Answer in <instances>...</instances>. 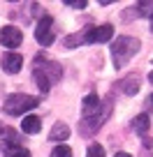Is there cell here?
<instances>
[{"instance_id": "obj_1", "label": "cell", "mask_w": 153, "mask_h": 157, "mask_svg": "<svg viewBox=\"0 0 153 157\" xmlns=\"http://www.w3.org/2000/svg\"><path fill=\"white\" fill-rule=\"evenodd\" d=\"M63 78V69H60L58 63H54V60H46V58H35L33 63V81L37 83V88H40V93H49L51 86H56Z\"/></svg>"}, {"instance_id": "obj_8", "label": "cell", "mask_w": 153, "mask_h": 157, "mask_svg": "<svg viewBox=\"0 0 153 157\" xmlns=\"http://www.w3.org/2000/svg\"><path fill=\"white\" fill-rule=\"evenodd\" d=\"M21 42H23V33L16 25L0 28V44L5 46V49H16V46H21Z\"/></svg>"}, {"instance_id": "obj_23", "label": "cell", "mask_w": 153, "mask_h": 157, "mask_svg": "<svg viewBox=\"0 0 153 157\" xmlns=\"http://www.w3.org/2000/svg\"><path fill=\"white\" fill-rule=\"evenodd\" d=\"M2 134H5V125L0 123V136H2Z\"/></svg>"}, {"instance_id": "obj_17", "label": "cell", "mask_w": 153, "mask_h": 157, "mask_svg": "<svg viewBox=\"0 0 153 157\" xmlns=\"http://www.w3.org/2000/svg\"><path fill=\"white\" fill-rule=\"evenodd\" d=\"M51 157H72V150H70V146H56L54 150H51Z\"/></svg>"}, {"instance_id": "obj_24", "label": "cell", "mask_w": 153, "mask_h": 157, "mask_svg": "<svg viewBox=\"0 0 153 157\" xmlns=\"http://www.w3.org/2000/svg\"><path fill=\"white\" fill-rule=\"evenodd\" d=\"M148 83H153V72H151V74H148Z\"/></svg>"}, {"instance_id": "obj_19", "label": "cell", "mask_w": 153, "mask_h": 157, "mask_svg": "<svg viewBox=\"0 0 153 157\" xmlns=\"http://www.w3.org/2000/svg\"><path fill=\"white\" fill-rule=\"evenodd\" d=\"M65 5L74 7V10H84V7L88 5V2H86V0H67V2H65Z\"/></svg>"}, {"instance_id": "obj_11", "label": "cell", "mask_w": 153, "mask_h": 157, "mask_svg": "<svg viewBox=\"0 0 153 157\" xmlns=\"http://www.w3.org/2000/svg\"><path fill=\"white\" fill-rule=\"evenodd\" d=\"M65 139H70V127L65 123H56L49 132V141H56V143H63Z\"/></svg>"}, {"instance_id": "obj_16", "label": "cell", "mask_w": 153, "mask_h": 157, "mask_svg": "<svg viewBox=\"0 0 153 157\" xmlns=\"http://www.w3.org/2000/svg\"><path fill=\"white\" fill-rule=\"evenodd\" d=\"M135 12H139L137 16H146V19H151V16H153V2H139Z\"/></svg>"}, {"instance_id": "obj_12", "label": "cell", "mask_w": 153, "mask_h": 157, "mask_svg": "<svg viewBox=\"0 0 153 157\" xmlns=\"http://www.w3.org/2000/svg\"><path fill=\"white\" fill-rule=\"evenodd\" d=\"M116 88H119L121 93H125V95H137V90H139V76H128V78H123V81H119V83H116Z\"/></svg>"}, {"instance_id": "obj_5", "label": "cell", "mask_w": 153, "mask_h": 157, "mask_svg": "<svg viewBox=\"0 0 153 157\" xmlns=\"http://www.w3.org/2000/svg\"><path fill=\"white\" fill-rule=\"evenodd\" d=\"M107 109H111V99L100 102L98 95L91 93V95L84 97V109H81V113H84V118H95V116H100V113H104Z\"/></svg>"}, {"instance_id": "obj_10", "label": "cell", "mask_w": 153, "mask_h": 157, "mask_svg": "<svg viewBox=\"0 0 153 157\" xmlns=\"http://www.w3.org/2000/svg\"><path fill=\"white\" fill-rule=\"evenodd\" d=\"M42 129V120L40 116H26L23 123H21V132L23 134H40Z\"/></svg>"}, {"instance_id": "obj_21", "label": "cell", "mask_w": 153, "mask_h": 157, "mask_svg": "<svg viewBox=\"0 0 153 157\" xmlns=\"http://www.w3.org/2000/svg\"><path fill=\"white\" fill-rule=\"evenodd\" d=\"M146 104H148V109L153 111V95H148V99H146Z\"/></svg>"}, {"instance_id": "obj_18", "label": "cell", "mask_w": 153, "mask_h": 157, "mask_svg": "<svg viewBox=\"0 0 153 157\" xmlns=\"http://www.w3.org/2000/svg\"><path fill=\"white\" fill-rule=\"evenodd\" d=\"M86 157H104V148L100 143H91L88 150H86Z\"/></svg>"}, {"instance_id": "obj_25", "label": "cell", "mask_w": 153, "mask_h": 157, "mask_svg": "<svg viewBox=\"0 0 153 157\" xmlns=\"http://www.w3.org/2000/svg\"><path fill=\"white\" fill-rule=\"evenodd\" d=\"M151 30H153V16H151Z\"/></svg>"}, {"instance_id": "obj_9", "label": "cell", "mask_w": 153, "mask_h": 157, "mask_svg": "<svg viewBox=\"0 0 153 157\" xmlns=\"http://www.w3.org/2000/svg\"><path fill=\"white\" fill-rule=\"evenodd\" d=\"M2 69H5L7 74H16L21 69V65H23V58H21L19 53H14V51H10V53L2 56Z\"/></svg>"}, {"instance_id": "obj_3", "label": "cell", "mask_w": 153, "mask_h": 157, "mask_svg": "<svg viewBox=\"0 0 153 157\" xmlns=\"http://www.w3.org/2000/svg\"><path fill=\"white\" fill-rule=\"evenodd\" d=\"M40 104V97H33V95H23V93H14L5 99L2 109H5L7 116H21V113H28L33 106Z\"/></svg>"}, {"instance_id": "obj_7", "label": "cell", "mask_w": 153, "mask_h": 157, "mask_svg": "<svg viewBox=\"0 0 153 157\" xmlns=\"http://www.w3.org/2000/svg\"><path fill=\"white\" fill-rule=\"evenodd\" d=\"M109 113H111V109H107L104 113H100V116H95V118H81V123H79L81 136H93V134H98L100 127H102V123L109 118Z\"/></svg>"}, {"instance_id": "obj_2", "label": "cell", "mask_w": 153, "mask_h": 157, "mask_svg": "<svg viewBox=\"0 0 153 157\" xmlns=\"http://www.w3.org/2000/svg\"><path fill=\"white\" fill-rule=\"evenodd\" d=\"M137 51H139V39L137 37L121 35L119 39H114V44H111V63H114V69H123L125 65L137 56Z\"/></svg>"}, {"instance_id": "obj_20", "label": "cell", "mask_w": 153, "mask_h": 157, "mask_svg": "<svg viewBox=\"0 0 153 157\" xmlns=\"http://www.w3.org/2000/svg\"><path fill=\"white\" fill-rule=\"evenodd\" d=\"M139 157H153V155H151V150H148V148H142V152H139Z\"/></svg>"}, {"instance_id": "obj_15", "label": "cell", "mask_w": 153, "mask_h": 157, "mask_svg": "<svg viewBox=\"0 0 153 157\" xmlns=\"http://www.w3.org/2000/svg\"><path fill=\"white\" fill-rule=\"evenodd\" d=\"M63 44L67 46V49H74V46L84 44V33H77V35H70V37H65Z\"/></svg>"}, {"instance_id": "obj_13", "label": "cell", "mask_w": 153, "mask_h": 157, "mask_svg": "<svg viewBox=\"0 0 153 157\" xmlns=\"http://www.w3.org/2000/svg\"><path fill=\"white\" fill-rule=\"evenodd\" d=\"M148 127H151V118H148V113H139V116L132 120V129L139 134V136L148 134Z\"/></svg>"}, {"instance_id": "obj_22", "label": "cell", "mask_w": 153, "mask_h": 157, "mask_svg": "<svg viewBox=\"0 0 153 157\" xmlns=\"http://www.w3.org/2000/svg\"><path fill=\"white\" fill-rule=\"evenodd\" d=\"M114 157H132V155H130V152H116Z\"/></svg>"}, {"instance_id": "obj_6", "label": "cell", "mask_w": 153, "mask_h": 157, "mask_svg": "<svg viewBox=\"0 0 153 157\" xmlns=\"http://www.w3.org/2000/svg\"><path fill=\"white\" fill-rule=\"evenodd\" d=\"M35 39L40 42V46H51L54 44V23H51V16H42L35 25Z\"/></svg>"}, {"instance_id": "obj_14", "label": "cell", "mask_w": 153, "mask_h": 157, "mask_svg": "<svg viewBox=\"0 0 153 157\" xmlns=\"http://www.w3.org/2000/svg\"><path fill=\"white\" fill-rule=\"evenodd\" d=\"M5 157H30V150L23 146H7Z\"/></svg>"}, {"instance_id": "obj_4", "label": "cell", "mask_w": 153, "mask_h": 157, "mask_svg": "<svg viewBox=\"0 0 153 157\" xmlns=\"http://www.w3.org/2000/svg\"><path fill=\"white\" fill-rule=\"evenodd\" d=\"M81 33H84V44H102V42H109L114 37V25L104 23V25H98V28L88 25Z\"/></svg>"}]
</instances>
